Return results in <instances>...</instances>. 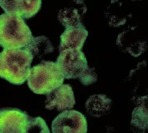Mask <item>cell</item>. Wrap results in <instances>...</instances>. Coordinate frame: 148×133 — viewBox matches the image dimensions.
<instances>
[{"instance_id":"cell-1","label":"cell","mask_w":148,"mask_h":133,"mask_svg":"<svg viewBox=\"0 0 148 133\" xmlns=\"http://www.w3.org/2000/svg\"><path fill=\"white\" fill-rule=\"evenodd\" d=\"M33 55L26 48H4L0 53V77L21 85L28 77Z\"/></svg>"},{"instance_id":"cell-2","label":"cell","mask_w":148,"mask_h":133,"mask_svg":"<svg viewBox=\"0 0 148 133\" xmlns=\"http://www.w3.org/2000/svg\"><path fill=\"white\" fill-rule=\"evenodd\" d=\"M32 33L24 18L4 13L0 15V46L3 48H23L33 38Z\"/></svg>"},{"instance_id":"cell-3","label":"cell","mask_w":148,"mask_h":133,"mask_svg":"<svg viewBox=\"0 0 148 133\" xmlns=\"http://www.w3.org/2000/svg\"><path fill=\"white\" fill-rule=\"evenodd\" d=\"M64 80L56 63L49 61L31 68L27 78L30 90L37 94H47L63 84Z\"/></svg>"},{"instance_id":"cell-4","label":"cell","mask_w":148,"mask_h":133,"mask_svg":"<svg viewBox=\"0 0 148 133\" xmlns=\"http://www.w3.org/2000/svg\"><path fill=\"white\" fill-rule=\"evenodd\" d=\"M56 63L64 79L79 78L89 68L81 50L66 49L61 51Z\"/></svg>"},{"instance_id":"cell-5","label":"cell","mask_w":148,"mask_h":133,"mask_svg":"<svg viewBox=\"0 0 148 133\" xmlns=\"http://www.w3.org/2000/svg\"><path fill=\"white\" fill-rule=\"evenodd\" d=\"M54 133H86L88 123L86 117L77 110H66L53 120L51 125Z\"/></svg>"},{"instance_id":"cell-6","label":"cell","mask_w":148,"mask_h":133,"mask_svg":"<svg viewBox=\"0 0 148 133\" xmlns=\"http://www.w3.org/2000/svg\"><path fill=\"white\" fill-rule=\"evenodd\" d=\"M30 117L18 108L0 109V133L27 132Z\"/></svg>"},{"instance_id":"cell-7","label":"cell","mask_w":148,"mask_h":133,"mask_svg":"<svg viewBox=\"0 0 148 133\" xmlns=\"http://www.w3.org/2000/svg\"><path fill=\"white\" fill-rule=\"evenodd\" d=\"M75 104V95L72 87L69 84L63 83L46 94L45 105L47 110H70Z\"/></svg>"},{"instance_id":"cell-8","label":"cell","mask_w":148,"mask_h":133,"mask_svg":"<svg viewBox=\"0 0 148 133\" xmlns=\"http://www.w3.org/2000/svg\"><path fill=\"white\" fill-rule=\"evenodd\" d=\"M0 7L5 13L28 19L35 16L40 10L42 0H0Z\"/></svg>"},{"instance_id":"cell-9","label":"cell","mask_w":148,"mask_h":133,"mask_svg":"<svg viewBox=\"0 0 148 133\" xmlns=\"http://www.w3.org/2000/svg\"><path fill=\"white\" fill-rule=\"evenodd\" d=\"M88 36V31L82 23L77 27L66 29L60 36L59 51L66 49L81 50Z\"/></svg>"},{"instance_id":"cell-10","label":"cell","mask_w":148,"mask_h":133,"mask_svg":"<svg viewBox=\"0 0 148 133\" xmlns=\"http://www.w3.org/2000/svg\"><path fill=\"white\" fill-rule=\"evenodd\" d=\"M86 7L82 0H74V4L61 9L58 18L65 29L77 27L81 23V17L86 12Z\"/></svg>"},{"instance_id":"cell-11","label":"cell","mask_w":148,"mask_h":133,"mask_svg":"<svg viewBox=\"0 0 148 133\" xmlns=\"http://www.w3.org/2000/svg\"><path fill=\"white\" fill-rule=\"evenodd\" d=\"M112 100L104 94H95L89 97L86 103L88 112L93 117H101L109 112Z\"/></svg>"},{"instance_id":"cell-12","label":"cell","mask_w":148,"mask_h":133,"mask_svg":"<svg viewBox=\"0 0 148 133\" xmlns=\"http://www.w3.org/2000/svg\"><path fill=\"white\" fill-rule=\"evenodd\" d=\"M33 55H43L53 52L54 48L48 38L44 36L33 37L32 41L24 48Z\"/></svg>"},{"instance_id":"cell-13","label":"cell","mask_w":148,"mask_h":133,"mask_svg":"<svg viewBox=\"0 0 148 133\" xmlns=\"http://www.w3.org/2000/svg\"><path fill=\"white\" fill-rule=\"evenodd\" d=\"M131 123L140 130L147 129V108L145 104L137 106L133 111Z\"/></svg>"},{"instance_id":"cell-14","label":"cell","mask_w":148,"mask_h":133,"mask_svg":"<svg viewBox=\"0 0 148 133\" xmlns=\"http://www.w3.org/2000/svg\"><path fill=\"white\" fill-rule=\"evenodd\" d=\"M50 132L47 125L45 120L41 117H38L32 118L30 117L27 132Z\"/></svg>"},{"instance_id":"cell-15","label":"cell","mask_w":148,"mask_h":133,"mask_svg":"<svg viewBox=\"0 0 148 133\" xmlns=\"http://www.w3.org/2000/svg\"><path fill=\"white\" fill-rule=\"evenodd\" d=\"M84 85H89L96 82L97 79V75L95 72L94 68H89L86 71L84 74L78 78Z\"/></svg>"}]
</instances>
